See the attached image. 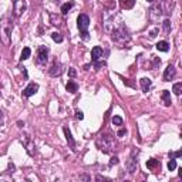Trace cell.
<instances>
[{
    "label": "cell",
    "instance_id": "cell-3",
    "mask_svg": "<svg viewBox=\"0 0 182 182\" xmlns=\"http://www.w3.org/2000/svg\"><path fill=\"white\" fill-rule=\"evenodd\" d=\"M26 9H27L26 0H14V9H13V11H14L16 16H20Z\"/></svg>",
    "mask_w": 182,
    "mask_h": 182
},
{
    "label": "cell",
    "instance_id": "cell-8",
    "mask_svg": "<svg viewBox=\"0 0 182 182\" xmlns=\"http://www.w3.org/2000/svg\"><path fill=\"white\" fill-rule=\"evenodd\" d=\"M125 168L128 169V172H130V174H134V172L137 171V168H138L137 160H134V158H130V160L125 162Z\"/></svg>",
    "mask_w": 182,
    "mask_h": 182
},
{
    "label": "cell",
    "instance_id": "cell-17",
    "mask_svg": "<svg viewBox=\"0 0 182 182\" xmlns=\"http://www.w3.org/2000/svg\"><path fill=\"white\" fill-rule=\"evenodd\" d=\"M73 6H74V3H73V2H68V3H64L63 6H61V13H63V14H67L68 11H70L71 9H73Z\"/></svg>",
    "mask_w": 182,
    "mask_h": 182
},
{
    "label": "cell",
    "instance_id": "cell-23",
    "mask_svg": "<svg viewBox=\"0 0 182 182\" xmlns=\"http://www.w3.org/2000/svg\"><path fill=\"white\" fill-rule=\"evenodd\" d=\"M175 168H176V161H175L174 158H171L169 162H168V169H169V171H174Z\"/></svg>",
    "mask_w": 182,
    "mask_h": 182
},
{
    "label": "cell",
    "instance_id": "cell-24",
    "mask_svg": "<svg viewBox=\"0 0 182 182\" xmlns=\"http://www.w3.org/2000/svg\"><path fill=\"white\" fill-rule=\"evenodd\" d=\"M182 155V151H178V152H169V156L171 158H179Z\"/></svg>",
    "mask_w": 182,
    "mask_h": 182
},
{
    "label": "cell",
    "instance_id": "cell-27",
    "mask_svg": "<svg viewBox=\"0 0 182 182\" xmlns=\"http://www.w3.org/2000/svg\"><path fill=\"white\" fill-rule=\"evenodd\" d=\"M75 74H77V73H75L74 68H68V75H70V77H75Z\"/></svg>",
    "mask_w": 182,
    "mask_h": 182
},
{
    "label": "cell",
    "instance_id": "cell-21",
    "mask_svg": "<svg viewBox=\"0 0 182 182\" xmlns=\"http://www.w3.org/2000/svg\"><path fill=\"white\" fill-rule=\"evenodd\" d=\"M51 38H53L54 41H57V43H61V41H63V36H61L60 33H57V31L51 34Z\"/></svg>",
    "mask_w": 182,
    "mask_h": 182
},
{
    "label": "cell",
    "instance_id": "cell-15",
    "mask_svg": "<svg viewBox=\"0 0 182 182\" xmlns=\"http://www.w3.org/2000/svg\"><path fill=\"white\" fill-rule=\"evenodd\" d=\"M156 48L160 50V51H168L169 50V44H168L167 41H160V43H156Z\"/></svg>",
    "mask_w": 182,
    "mask_h": 182
},
{
    "label": "cell",
    "instance_id": "cell-22",
    "mask_svg": "<svg viewBox=\"0 0 182 182\" xmlns=\"http://www.w3.org/2000/svg\"><path fill=\"white\" fill-rule=\"evenodd\" d=\"M164 31L167 34L171 31V22H169V20H165V22H164Z\"/></svg>",
    "mask_w": 182,
    "mask_h": 182
},
{
    "label": "cell",
    "instance_id": "cell-6",
    "mask_svg": "<svg viewBox=\"0 0 182 182\" xmlns=\"http://www.w3.org/2000/svg\"><path fill=\"white\" fill-rule=\"evenodd\" d=\"M175 74H176V70H175L174 66H168L167 68H165V73H164V81H171L172 78L175 77Z\"/></svg>",
    "mask_w": 182,
    "mask_h": 182
},
{
    "label": "cell",
    "instance_id": "cell-10",
    "mask_svg": "<svg viewBox=\"0 0 182 182\" xmlns=\"http://www.w3.org/2000/svg\"><path fill=\"white\" fill-rule=\"evenodd\" d=\"M140 84H141V88H142V91H149V88H151V86H152V83H151V80L149 78H147V77H144V78H141L140 80Z\"/></svg>",
    "mask_w": 182,
    "mask_h": 182
},
{
    "label": "cell",
    "instance_id": "cell-4",
    "mask_svg": "<svg viewBox=\"0 0 182 182\" xmlns=\"http://www.w3.org/2000/svg\"><path fill=\"white\" fill-rule=\"evenodd\" d=\"M48 60V48L47 47H40L37 50V61L38 64H44Z\"/></svg>",
    "mask_w": 182,
    "mask_h": 182
},
{
    "label": "cell",
    "instance_id": "cell-14",
    "mask_svg": "<svg viewBox=\"0 0 182 182\" xmlns=\"http://www.w3.org/2000/svg\"><path fill=\"white\" fill-rule=\"evenodd\" d=\"M119 3L124 9H132L135 4V0H119Z\"/></svg>",
    "mask_w": 182,
    "mask_h": 182
},
{
    "label": "cell",
    "instance_id": "cell-30",
    "mask_svg": "<svg viewBox=\"0 0 182 182\" xmlns=\"http://www.w3.org/2000/svg\"><path fill=\"white\" fill-rule=\"evenodd\" d=\"M156 33H158V30H154V31H151V34H149V37L151 38H154L156 36Z\"/></svg>",
    "mask_w": 182,
    "mask_h": 182
},
{
    "label": "cell",
    "instance_id": "cell-28",
    "mask_svg": "<svg viewBox=\"0 0 182 182\" xmlns=\"http://www.w3.org/2000/svg\"><path fill=\"white\" fill-rule=\"evenodd\" d=\"M81 38H83V40H88V38H90L88 33H87V31H83V33H81Z\"/></svg>",
    "mask_w": 182,
    "mask_h": 182
},
{
    "label": "cell",
    "instance_id": "cell-19",
    "mask_svg": "<svg viewBox=\"0 0 182 182\" xmlns=\"http://www.w3.org/2000/svg\"><path fill=\"white\" fill-rule=\"evenodd\" d=\"M30 54H31V50H30V47H24L22 51V57L20 59L22 60H27L30 57Z\"/></svg>",
    "mask_w": 182,
    "mask_h": 182
},
{
    "label": "cell",
    "instance_id": "cell-11",
    "mask_svg": "<svg viewBox=\"0 0 182 182\" xmlns=\"http://www.w3.org/2000/svg\"><path fill=\"white\" fill-rule=\"evenodd\" d=\"M64 135H66V140H67V142H68V145H70L71 148L74 149V147H75V142H74V138H73V135H71V132H70V130H68L67 127H64Z\"/></svg>",
    "mask_w": 182,
    "mask_h": 182
},
{
    "label": "cell",
    "instance_id": "cell-25",
    "mask_svg": "<svg viewBox=\"0 0 182 182\" xmlns=\"http://www.w3.org/2000/svg\"><path fill=\"white\" fill-rule=\"evenodd\" d=\"M117 164H118V158H117V156H112L111 161H110V165H117Z\"/></svg>",
    "mask_w": 182,
    "mask_h": 182
},
{
    "label": "cell",
    "instance_id": "cell-9",
    "mask_svg": "<svg viewBox=\"0 0 182 182\" xmlns=\"http://www.w3.org/2000/svg\"><path fill=\"white\" fill-rule=\"evenodd\" d=\"M61 74V64L59 63V61H54V64H53V67L50 68V75H53V77H56V75H60Z\"/></svg>",
    "mask_w": 182,
    "mask_h": 182
},
{
    "label": "cell",
    "instance_id": "cell-26",
    "mask_svg": "<svg viewBox=\"0 0 182 182\" xmlns=\"http://www.w3.org/2000/svg\"><path fill=\"white\" fill-rule=\"evenodd\" d=\"M75 118H77V119H83V118H84L83 112L81 111H75Z\"/></svg>",
    "mask_w": 182,
    "mask_h": 182
},
{
    "label": "cell",
    "instance_id": "cell-5",
    "mask_svg": "<svg viewBox=\"0 0 182 182\" xmlns=\"http://www.w3.org/2000/svg\"><path fill=\"white\" fill-rule=\"evenodd\" d=\"M38 91V84H36V83H31V84H29V86L24 88V91H23V95L24 97H31L34 95V94Z\"/></svg>",
    "mask_w": 182,
    "mask_h": 182
},
{
    "label": "cell",
    "instance_id": "cell-13",
    "mask_svg": "<svg viewBox=\"0 0 182 182\" xmlns=\"http://www.w3.org/2000/svg\"><path fill=\"white\" fill-rule=\"evenodd\" d=\"M147 168H149V169H155V168H161V164L158 160H148V162H147Z\"/></svg>",
    "mask_w": 182,
    "mask_h": 182
},
{
    "label": "cell",
    "instance_id": "cell-7",
    "mask_svg": "<svg viewBox=\"0 0 182 182\" xmlns=\"http://www.w3.org/2000/svg\"><path fill=\"white\" fill-rule=\"evenodd\" d=\"M101 57H103V48L98 47V46H95V47L91 50V60L95 63V61H98Z\"/></svg>",
    "mask_w": 182,
    "mask_h": 182
},
{
    "label": "cell",
    "instance_id": "cell-1",
    "mask_svg": "<svg viewBox=\"0 0 182 182\" xmlns=\"http://www.w3.org/2000/svg\"><path fill=\"white\" fill-rule=\"evenodd\" d=\"M97 145L103 152L108 154L114 148V140H112L111 135H100V138L97 140Z\"/></svg>",
    "mask_w": 182,
    "mask_h": 182
},
{
    "label": "cell",
    "instance_id": "cell-16",
    "mask_svg": "<svg viewBox=\"0 0 182 182\" xmlns=\"http://www.w3.org/2000/svg\"><path fill=\"white\" fill-rule=\"evenodd\" d=\"M66 88H67V91H70V93H73V94L78 91V86L75 84L74 81H68V83H67V87H66Z\"/></svg>",
    "mask_w": 182,
    "mask_h": 182
},
{
    "label": "cell",
    "instance_id": "cell-12",
    "mask_svg": "<svg viewBox=\"0 0 182 182\" xmlns=\"http://www.w3.org/2000/svg\"><path fill=\"white\" fill-rule=\"evenodd\" d=\"M161 97H162L164 104L167 105V107H169V105H171V93H169L168 90H164L162 94H161Z\"/></svg>",
    "mask_w": 182,
    "mask_h": 182
},
{
    "label": "cell",
    "instance_id": "cell-18",
    "mask_svg": "<svg viewBox=\"0 0 182 182\" xmlns=\"http://www.w3.org/2000/svg\"><path fill=\"white\" fill-rule=\"evenodd\" d=\"M172 91H174L175 95H181V93H182V83H176V84H174Z\"/></svg>",
    "mask_w": 182,
    "mask_h": 182
},
{
    "label": "cell",
    "instance_id": "cell-2",
    "mask_svg": "<svg viewBox=\"0 0 182 182\" xmlns=\"http://www.w3.org/2000/svg\"><path fill=\"white\" fill-rule=\"evenodd\" d=\"M77 26L81 33L83 31H87V29H88V26H90V17L87 14H80L77 19Z\"/></svg>",
    "mask_w": 182,
    "mask_h": 182
},
{
    "label": "cell",
    "instance_id": "cell-20",
    "mask_svg": "<svg viewBox=\"0 0 182 182\" xmlns=\"http://www.w3.org/2000/svg\"><path fill=\"white\" fill-rule=\"evenodd\" d=\"M123 123H124V119L119 117V115H114L112 117V124L114 125H123Z\"/></svg>",
    "mask_w": 182,
    "mask_h": 182
},
{
    "label": "cell",
    "instance_id": "cell-31",
    "mask_svg": "<svg viewBox=\"0 0 182 182\" xmlns=\"http://www.w3.org/2000/svg\"><path fill=\"white\" fill-rule=\"evenodd\" d=\"M2 124H3V112L0 111V125H2Z\"/></svg>",
    "mask_w": 182,
    "mask_h": 182
},
{
    "label": "cell",
    "instance_id": "cell-29",
    "mask_svg": "<svg viewBox=\"0 0 182 182\" xmlns=\"http://www.w3.org/2000/svg\"><path fill=\"white\" fill-rule=\"evenodd\" d=\"M125 134H127V131H125V130H119V131H118V137H124Z\"/></svg>",
    "mask_w": 182,
    "mask_h": 182
},
{
    "label": "cell",
    "instance_id": "cell-32",
    "mask_svg": "<svg viewBox=\"0 0 182 182\" xmlns=\"http://www.w3.org/2000/svg\"><path fill=\"white\" fill-rule=\"evenodd\" d=\"M148 2H154V0H148Z\"/></svg>",
    "mask_w": 182,
    "mask_h": 182
}]
</instances>
